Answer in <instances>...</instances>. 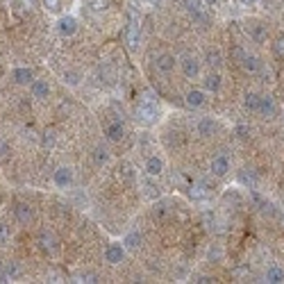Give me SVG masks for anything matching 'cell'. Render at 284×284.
Returning a JSON list of instances; mask_svg holds the SVG:
<instances>
[{"instance_id":"obj_31","label":"cell","mask_w":284,"mask_h":284,"mask_svg":"<svg viewBox=\"0 0 284 284\" xmlns=\"http://www.w3.org/2000/svg\"><path fill=\"white\" fill-rule=\"evenodd\" d=\"M239 180H241L243 184H250V187H254V175L250 173V171H241V175H239Z\"/></svg>"},{"instance_id":"obj_34","label":"cell","mask_w":284,"mask_h":284,"mask_svg":"<svg viewBox=\"0 0 284 284\" xmlns=\"http://www.w3.org/2000/svg\"><path fill=\"white\" fill-rule=\"evenodd\" d=\"M248 132H250V127L248 125H237L234 127V134L237 136H248Z\"/></svg>"},{"instance_id":"obj_19","label":"cell","mask_w":284,"mask_h":284,"mask_svg":"<svg viewBox=\"0 0 284 284\" xmlns=\"http://www.w3.org/2000/svg\"><path fill=\"white\" fill-rule=\"evenodd\" d=\"M184 9L191 14L193 18H203L205 16V9H207V3L205 0H184Z\"/></svg>"},{"instance_id":"obj_4","label":"cell","mask_w":284,"mask_h":284,"mask_svg":"<svg viewBox=\"0 0 284 284\" xmlns=\"http://www.w3.org/2000/svg\"><path fill=\"white\" fill-rule=\"evenodd\" d=\"M180 68H182L184 77H189V80H195V77L200 75V60L193 55H184L182 60H180Z\"/></svg>"},{"instance_id":"obj_18","label":"cell","mask_w":284,"mask_h":284,"mask_svg":"<svg viewBox=\"0 0 284 284\" xmlns=\"http://www.w3.org/2000/svg\"><path fill=\"white\" fill-rule=\"evenodd\" d=\"M12 80L16 82V84H30L34 80V73L32 68H25V66H16L12 71Z\"/></svg>"},{"instance_id":"obj_40","label":"cell","mask_w":284,"mask_h":284,"mask_svg":"<svg viewBox=\"0 0 284 284\" xmlns=\"http://www.w3.org/2000/svg\"><path fill=\"white\" fill-rule=\"evenodd\" d=\"M205 3H207V7H218V3H221V0H205Z\"/></svg>"},{"instance_id":"obj_28","label":"cell","mask_w":284,"mask_h":284,"mask_svg":"<svg viewBox=\"0 0 284 284\" xmlns=\"http://www.w3.org/2000/svg\"><path fill=\"white\" fill-rule=\"evenodd\" d=\"M87 7H89V12H94V14H102L107 7H109V0H87Z\"/></svg>"},{"instance_id":"obj_30","label":"cell","mask_w":284,"mask_h":284,"mask_svg":"<svg viewBox=\"0 0 284 284\" xmlns=\"http://www.w3.org/2000/svg\"><path fill=\"white\" fill-rule=\"evenodd\" d=\"M43 7L50 14H60L62 12V0H43Z\"/></svg>"},{"instance_id":"obj_13","label":"cell","mask_w":284,"mask_h":284,"mask_svg":"<svg viewBox=\"0 0 284 284\" xmlns=\"http://www.w3.org/2000/svg\"><path fill=\"white\" fill-rule=\"evenodd\" d=\"M30 91H32V98H37V100H46V98L50 96V84H48L46 80H32Z\"/></svg>"},{"instance_id":"obj_2","label":"cell","mask_w":284,"mask_h":284,"mask_svg":"<svg viewBox=\"0 0 284 284\" xmlns=\"http://www.w3.org/2000/svg\"><path fill=\"white\" fill-rule=\"evenodd\" d=\"M75 180V173H73L71 166H60V168L52 173V182H55L57 189H68Z\"/></svg>"},{"instance_id":"obj_20","label":"cell","mask_w":284,"mask_h":284,"mask_svg":"<svg viewBox=\"0 0 284 284\" xmlns=\"http://www.w3.org/2000/svg\"><path fill=\"white\" fill-rule=\"evenodd\" d=\"M275 111H277V107H275V100H273L271 96H259V111L257 114L271 119V116H275Z\"/></svg>"},{"instance_id":"obj_35","label":"cell","mask_w":284,"mask_h":284,"mask_svg":"<svg viewBox=\"0 0 284 284\" xmlns=\"http://www.w3.org/2000/svg\"><path fill=\"white\" fill-rule=\"evenodd\" d=\"M82 282L94 284V282H100V280H98V275H96V273H84V275H82Z\"/></svg>"},{"instance_id":"obj_33","label":"cell","mask_w":284,"mask_h":284,"mask_svg":"<svg viewBox=\"0 0 284 284\" xmlns=\"http://www.w3.org/2000/svg\"><path fill=\"white\" fill-rule=\"evenodd\" d=\"M273 48H275V55L284 57V34H282V37H277V39H275V46H273Z\"/></svg>"},{"instance_id":"obj_8","label":"cell","mask_w":284,"mask_h":284,"mask_svg":"<svg viewBox=\"0 0 284 284\" xmlns=\"http://www.w3.org/2000/svg\"><path fill=\"white\" fill-rule=\"evenodd\" d=\"M212 175H216V178H225V175L230 173V157L228 155H216V157L212 159Z\"/></svg>"},{"instance_id":"obj_39","label":"cell","mask_w":284,"mask_h":284,"mask_svg":"<svg viewBox=\"0 0 284 284\" xmlns=\"http://www.w3.org/2000/svg\"><path fill=\"white\" fill-rule=\"evenodd\" d=\"M195 282H198V284H209V282H214V280H212V277H209V275H200Z\"/></svg>"},{"instance_id":"obj_32","label":"cell","mask_w":284,"mask_h":284,"mask_svg":"<svg viewBox=\"0 0 284 284\" xmlns=\"http://www.w3.org/2000/svg\"><path fill=\"white\" fill-rule=\"evenodd\" d=\"M9 237H12V234H9V228L5 223H0V246H5V243L9 241Z\"/></svg>"},{"instance_id":"obj_7","label":"cell","mask_w":284,"mask_h":284,"mask_svg":"<svg viewBox=\"0 0 284 284\" xmlns=\"http://www.w3.org/2000/svg\"><path fill=\"white\" fill-rule=\"evenodd\" d=\"M144 171L148 178H159V175L164 173V159H161L159 155H150L144 164Z\"/></svg>"},{"instance_id":"obj_6","label":"cell","mask_w":284,"mask_h":284,"mask_svg":"<svg viewBox=\"0 0 284 284\" xmlns=\"http://www.w3.org/2000/svg\"><path fill=\"white\" fill-rule=\"evenodd\" d=\"M175 64H178L175 55H171V52H161V55H157V60H155V68H157L159 73H164V75H168V73L175 71Z\"/></svg>"},{"instance_id":"obj_29","label":"cell","mask_w":284,"mask_h":284,"mask_svg":"<svg viewBox=\"0 0 284 284\" xmlns=\"http://www.w3.org/2000/svg\"><path fill=\"white\" fill-rule=\"evenodd\" d=\"M62 77H64V84H68V87H77L80 84V80H82L77 71H64Z\"/></svg>"},{"instance_id":"obj_26","label":"cell","mask_w":284,"mask_h":284,"mask_svg":"<svg viewBox=\"0 0 284 284\" xmlns=\"http://www.w3.org/2000/svg\"><path fill=\"white\" fill-rule=\"evenodd\" d=\"M243 107H246L248 111H259V94L248 91L246 98H243Z\"/></svg>"},{"instance_id":"obj_16","label":"cell","mask_w":284,"mask_h":284,"mask_svg":"<svg viewBox=\"0 0 284 284\" xmlns=\"http://www.w3.org/2000/svg\"><path fill=\"white\" fill-rule=\"evenodd\" d=\"M216 121L212 119V116H203V119L195 123V130H198V134L200 136H212L214 132H216Z\"/></svg>"},{"instance_id":"obj_42","label":"cell","mask_w":284,"mask_h":284,"mask_svg":"<svg viewBox=\"0 0 284 284\" xmlns=\"http://www.w3.org/2000/svg\"><path fill=\"white\" fill-rule=\"evenodd\" d=\"M282 121H284V111H282Z\"/></svg>"},{"instance_id":"obj_14","label":"cell","mask_w":284,"mask_h":284,"mask_svg":"<svg viewBox=\"0 0 284 284\" xmlns=\"http://www.w3.org/2000/svg\"><path fill=\"white\" fill-rule=\"evenodd\" d=\"M123 246L127 248V250H139L141 246H144V234L139 232V230H132V232H127L123 237Z\"/></svg>"},{"instance_id":"obj_15","label":"cell","mask_w":284,"mask_h":284,"mask_svg":"<svg viewBox=\"0 0 284 284\" xmlns=\"http://www.w3.org/2000/svg\"><path fill=\"white\" fill-rule=\"evenodd\" d=\"M203 87H205V91H212V94H218V91H221V87H223L221 75H218L216 71H209L207 75H205V80H203Z\"/></svg>"},{"instance_id":"obj_12","label":"cell","mask_w":284,"mask_h":284,"mask_svg":"<svg viewBox=\"0 0 284 284\" xmlns=\"http://www.w3.org/2000/svg\"><path fill=\"white\" fill-rule=\"evenodd\" d=\"M57 30H60L62 37H73L77 32V18L75 16H62L57 21Z\"/></svg>"},{"instance_id":"obj_17","label":"cell","mask_w":284,"mask_h":284,"mask_svg":"<svg viewBox=\"0 0 284 284\" xmlns=\"http://www.w3.org/2000/svg\"><path fill=\"white\" fill-rule=\"evenodd\" d=\"M39 246H41V250H46V252H55L57 250L55 234L48 232V230H41V232H39Z\"/></svg>"},{"instance_id":"obj_24","label":"cell","mask_w":284,"mask_h":284,"mask_svg":"<svg viewBox=\"0 0 284 284\" xmlns=\"http://www.w3.org/2000/svg\"><path fill=\"white\" fill-rule=\"evenodd\" d=\"M248 34H250V39L252 41H257V43H262V41H266V25H262V23H252L250 27H248Z\"/></svg>"},{"instance_id":"obj_38","label":"cell","mask_w":284,"mask_h":284,"mask_svg":"<svg viewBox=\"0 0 284 284\" xmlns=\"http://www.w3.org/2000/svg\"><path fill=\"white\" fill-rule=\"evenodd\" d=\"M52 141H55L52 132H46V136H43V144H46V146H52Z\"/></svg>"},{"instance_id":"obj_10","label":"cell","mask_w":284,"mask_h":284,"mask_svg":"<svg viewBox=\"0 0 284 284\" xmlns=\"http://www.w3.org/2000/svg\"><path fill=\"white\" fill-rule=\"evenodd\" d=\"M105 136L109 141H114V144H119L125 136V125L121 123V121H111V123H107V127H105Z\"/></svg>"},{"instance_id":"obj_27","label":"cell","mask_w":284,"mask_h":284,"mask_svg":"<svg viewBox=\"0 0 284 284\" xmlns=\"http://www.w3.org/2000/svg\"><path fill=\"white\" fill-rule=\"evenodd\" d=\"M18 273H21V268H18V262H14V259L5 262V277H7V280H16Z\"/></svg>"},{"instance_id":"obj_5","label":"cell","mask_w":284,"mask_h":284,"mask_svg":"<svg viewBox=\"0 0 284 284\" xmlns=\"http://www.w3.org/2000/svg\"><path fill=\"white\" fill-rule=\"evenodd\" d=\"M125 41H127V48H130L132 52L139 50V46H141V27H139V23L136 21H130V25H127Z\"/></svg>"},{"instance_id":"obj_22","label":"cell","mask_w":284,"mask_h":284,"mask_svg":"<svg viewBox=\"0 0 284 284\" xmlns=\"http://www.w3.org/2000/svg\"><path fill=\"white\" fill-rule=\"evenodd\" d=\"M239 64H241V68H243V71H248V73H257L259 68H262V62H259V57L248 55V52L243 55V60L239 62Z\"/></svg>"},{"instance_id":"obj_36","label":"cell","mask_w":284,"mask_h":284,"mask_svg":"<svg viewBox=\"0 0 284 284\" xmlns=\"http://www.w3.org/2000/svg\"><path fill=\"white\" fill-rule=\"evenodd\" d=\"M7 153H9V146H7V141H5L3 136H0V159H3Z\"/></svg>"},{"instance_id":"obj_25","label":"cell","mask_w":284,"mask_h":284,"mask_svg":"<svg viewBox=\"0 0 284 284\" xmlns=\"http://www.w3.org/2000/svg\"><path fill=\"white\" fill-rule=\"evenodd\" d=\"M91 159H94L96 166H105L107 161H109V150H107L105 146H96L94 153H91Z\"/></svg>"},{"instance_id":"obj_9","label":"cell","mask_w":284,"mask_h":284,"mask_svg":"<svg viewBox=\"0 0 284 284\" xmlns=\"http://www.w3.org/2000/svg\"><path fill=\"white\" fill-rule=\"evenodd\" d=\"M205 102H207V96L200 89H191V91H187V96H184V105H187L189 109H200Z\"/></svg>"},{"instance_id":"obj_21","label":"cell","mask_w":284,"mask_h":284,"mask_svg":"<svg viewBox=\"0 0 284 284\" xmlns=\"http://www.w3.org/2000/svg\"><path fill=\"white\" fill-rule=\"evenodd\" d=\"M264 280L271 282V284L284 282V268H280V266H268L266 273H264Z\"/></svg>"},{"instance_id":"obj_23","label":"cell","mask_w":284,"mask_h":284,"mask_svg":"<svg viewBox=\"0 0 284 284\" xmlns=\"http://www.w3.org/2000/svg\"><path fill=\"white\" fill-rule=\"evenodd\" d=\"M205 64H207L212 71H216V68L223 66V55L214 48V50H207V55H205Z\"/></svg>"},{"instance_id":"obj_41","label":"cell","mask_w":284,"mask_h":284,"mask_svg":"<svg viewBox=\"0 0 284 284\" xmlns=\"http://www.w3.org/2000/svg\"><path fill=\"white\" fill-rule=\"evenodd\" d=\"M239 3H241V5H246V7H250V5H254L257 0H239Z\"/></svg>"},{"instance_id":"obj_1","label":"cell","mask_w":284,"mask_h":284,"mask_svg":"<svg viewBox=\"0 0 284 284\" xmlns=\"http://www.w3.org/2000/svg\"><path fill=\"white\" fill-rule=\"evenodd\" d=\"M136 119L144 125H153L157 121V105H155L153 98H144V100L136 105Z\"/></svg>"},{"instance_id":"obj_37","label":"cell","mask_w":284,"mask_h":284,"mask_svg":"<svg viewBox=\"0 0 284 284\" xmlns=\"http://www.w3.org/2000/svg\"><path fill=\"white\" fill-rule=\"evenodd\" d=\"M191 195H193V198H203V195H205L203 187H193V191H191Z\"/></svg>"},{"instance_id":"obj_11","label":"cell","mask_w":284,"mask_h":284,"mask_svg":"<svg viewBox=\"0 0 284 284\" xmlns=\"http://www.w3.org/2000/svg\"><path fill=\"white\" fill-rule=\"evenodd\" d=\"M14 216H16V221L21 225H30L34 221V212L27 203H18L16 207H14Z\"/></svg>"},{"instance_id":"obj_3","label":"cell","mask_w":284,"mask_h":284,"mask_svg":"<svg viewBox=\"0 0 284 284\" xmlns=\"http://www.w3.org/2000/svg\"><path fill=\"white\" fill-rule=\"evenodd\" d=\"M125 252H127V248L123 243H109V246L105 248V262L111 264V266H119L125 259Z\"/></svg>"}]
</instances>
